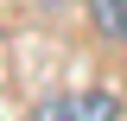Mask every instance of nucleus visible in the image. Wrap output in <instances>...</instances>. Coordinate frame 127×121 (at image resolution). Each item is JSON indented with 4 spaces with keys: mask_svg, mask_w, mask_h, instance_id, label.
Here are the masks:
<instances>
[{
    "mask_svg": "<svg viewBox=\"0 0 127 121\" xmlns=\"http://www.w3.org/2000/svg\"><path fill=\"white\" fill-rule=\"evenodd\" d=\"M89 26L114 45H127V0H89Z\"/></svg>",
    "mask_w": 127,
    "mask_h": 121,
    "instance_id": "obj_2",
    "label": "nucleus"
},
{
    "mask_svg": "<svg viewBox=\"0 0 127 121\" xmlns=\"http://www.w3.org/2000/svg\"><path fill=\"white\" fill-rule=\"evenodd\" d=\"M45 6H64V0H45Z\"/></svg>",
    "mask_w": 127,
    "mask_h": 121,
    "instance_id": "obj_3",
    "label": "nucleus"
},
{
    "mask_svg": "<svg viewBox=\"0 0 127 121\" xmlns=\"http://www.w3.org/2000/svg\"><path fill=\"white\" fill-rule=\"evenodd\" d=\"M26 121H121V102L108 89H64V96L32 102Z\"/></svg>",
    "mask_w": 127,
    "mask_h": 121,
    "instance_id": "obj_1",
    "label": "nucleus"
}]
</instances>
